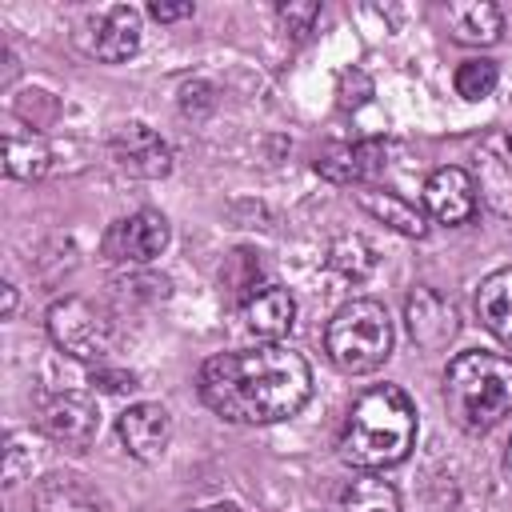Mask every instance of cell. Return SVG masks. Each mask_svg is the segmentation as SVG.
Masks as SVG:
<instances>
[{"label":"cell","mask_w":512,"mask_h":512,"mask_svg":"<svg viewBox=\"0 0 512 512\" xmlns=\"http://www.w3.org/2000/svg\"><path fill=\"white\" fill-rule=\"evenodd\" d=\"M48 336L72 360H104L116 348V320L88 296H64L48 308Z\"/></svg>","instance_id":"obj_5"},{"label":"cell","mask_w":512,"mask_h":512,"mask_svg":"<svg viewBox=\"0 0 512 512\" xmlns=\"http://www.w3.org/2000/svg\"><path fill=\"white\" fill-rule=\"evenodd\" d=\"M324 352L336 368L376 372L392 352V320L376 300H348L324 328Z\"/></svg>","instance_id":"obj_4"},{"label":"cell","mask_w":512,"mask_h":512,"mask_svg":"<svg viewBox=\"0 0 512 512\" xmlns=\"http://www.w3.org/2000/svg\"><path fill=\"white\" fill-rule=\"evenodd\" d=\"M148 12L156 20H184V16H192V4H152Z\"/></svg>","instance_id":"obj_25"},{"label":"cell","mask_w":512,"mask_h":512,"mask_svg":"<svg viewBox=\"0 0 512 512\" xmlns=\"http://www.w3.org/2000/svg\"><path fill=\"white\" fill-rule=\"evenodd\" d=\"M476 184H472V172L464 168H436L424 184V208L436 224H464L472 220L476 212Z\"/></svg>","instance_id":"obj_10"},{"label":"cell","mask_w":512,"mask_h":512,"mask_svg":"<svg viewBox=\"0 0 512 512\" xmlns=\"http://www.w3.org/2000/svg\"><path fill=\"white\" fill-rule=\"evenodd\" d=\"M4 172L12 180H40L48 172V144L40 136H20V132H8L4 136Z\"/></svg>","instance_id":"obj_21"},{"label":"cell","mask_w":512,"mask_h":512,"mask_svg":"<svg viewBox=\"0 0 512 512\" xmlns=\"http://www.w3.org/2000/svg\"><path fill=\"white\" fill-rule=\"evenodd\" d=\"M336 512H400V496H396V488H392L388 480L364 472V476H356V480L340 492Z\"/></svg>","instance_id":"obj_20"},{"label":"cell","mask_w":512,"mask_h":512,"mask_svg":"<svg viewBox=\"0 0 512 512\" xmlns=\"http://www.w3.org/2000/svg\"><path fill=\"white\" fill-rule=\"evenodd\" d=\"M164 248H168V220L152 208H140L104 232V256L116 264H148Z\"/></svg>","instance_id":"obj_6"},{"label":"cell","mask_w":512,"mask_h":512,"mask_svg":"<svg viewBox=\"0 0 512 512\" xmlns=\"http://www.w3.org/2000/svg\"><path fill=\"white\" fill-rule=\"evenodd\" d=\"M40 428L52 444L88 448L100 432V412L84 392H56L40 400Z\"/></svg>","instance_id":"obj_8"},{"label":"cell","mask_w":512,"mask_h":512,"mask_svg":"<svg viewBox=\"0 0 512 512\" xmlns=\"http://www.w3.org/2000/svg\"><path fill=\"white\" fill-rule=\"evenodd\" d=\"M444 408L456 428L484 432L512 412V356L460 352L444 372Z\"/></svg>","instance_id":"obj_3"},{"label":"cell","mask_w":512,"mask_h":512,"mask_svg":"<svg viewBox=\"0 0 512 512\" xmlns=\"http://www.w3.org/2000/svg\"><path fill=\"white\" fill-rule=\"evenodd\" d=\"M276 12H280V20L288 24V32H308V28L320 20V4H316V0H312V4H280Z\"/></svg>","instance_id":"obj_23"},{"label":"cell","mask_w":512,"mask_h":512,"mask_svg":"<svg viewBox=\"0 0 512 512\" xmlns=\"http://www.w3.org/2000/svg\"><path fill=\"white\" fill-rule=\"evenodd\" d=\"M92 380H100V388H108V392H124V388L132 392V388H136V376H132V372L124 376V372H104V368H100V372H92Z\"/></svg>","instance_id":"obj_24"},{"label":"cell","mask_w":512,"mask_h":512,"mask_svg":"<svg viewBox=\"0 0 512 512\" xmlns=\"http://www.w3.org/2000/svg\"><path fill=\"white\" fill-rule=\"evenodd\" d=\"M108 148H112V160L124 172L144 176V180H160L172 168V148L148 124H124V128H116Z\"/></svg>","instance_id":"obj_9"},{"label":"cell","mask_w":512,"mask_h":512,"mask_svg":"<svg viewBox=\"0 0 512 512\" xmlns=\"http://www.w3.org/2000/svg\"><path fill=\"white\" fill-rule=\"evenodd\" d=\"M404 320H408L412 340H416L420 348H428V352L444 348V344L456 336V328H460V316H456L452 300H444L436 288H416V292L408 296Z\"/></svg>","instance_id":"obj_11"},{"label":"cell","mask_w":512,"mask_h":512,"mask_svg":"<svg viewBox=\"0 0 512 512\" xmlns=\"http://www.w3.org/2000/svg\"><path fill=\"white\" fill-rule=\"evenodd\" d=\"M356 200H360L364 212H372L376 220H384V224L396 228L400 236H416V240L428 236V220H424V212H420L416 204H408L404 196H396V192H380V188H360Z\"/></svg>","instance_id":"obj_19"},{"label":"cell","mask_w":512,"mask_h":512,"mask_svg":"<svg viewBox=\"0 0 512 512\" xmlns=\"http://www.w3.org/2000/svg\"><path fill=\"white\" fill-rule=\"evenodd\" d=\"M140 48V12L128 4H112L92 32V56L104 64H120L128 56H136Z\"/></svg>","instance_id":"obj_15"},{"label":"cell","mask_w":512,"mask_h":512,"mask_svg":"<svg viewBox=\"0 0 512 512\" xmlns=\"http://www.w3.org/2000/svg\"><path fill=\"white\" fill-rule=\"evenodd\" d=\"M316 172L332 184H364L376 172V144H332L316 156Z\"/></svg>","instance_id":"obj_18"},{"label":"cell","mask_w":512,"mask_h":512,"mask_svg":"<svg viewBox=\"0 0 512 512\" xmlns=\"http://www.w3.org/2000/svg\"><path fill=\"white\" fill-rule=\"evenodd\" d=\"M496 80H500V72H496L492 60H464V64L456 68V76H452V84H456V92H460L464 100H484V96H492Z\"/></svg>","instance_id":"obj_22"},{"label":"cell","mask_w":512,"mask_h":512,"mask_svg":"<svg viewBox=\"0 0 512 512\" xmlns=\"http://www.w3.org/2000/svg\"><path fill=\"white\" fill-rule=\"evenodd\" d=\"M504 472H508V480H512V440H508V452H504Z\"/></svg>","instance_id":"obj_28"},{"label":"cell","mask_w":512,"mask_h":512,"mask_svg":"<svg viewBox=\"0 0 512 512\" xmlns=\"http://www.w3.org/2000/svg\"><path fill=\"white\" fill-rule=\"evenodd\" d=\"M312 396V368L284 344L220 352L200 368V400L232 424H276Z\"/></svg>","instance_id":"obj_1"},{"label":"cell","mask_w":512,"mask_h":512,"mask_svg":"<svg viewBox=\"0 0 512 512\" xmlns=\"http://www.w3.org/2000/svg\"><path fill=\"white\" fill-rule=\"evenodd\" d=\"M12 312H16V288L8 284V288H4V316H12Z\"/></svg>","instance_id":"obj_26"},{"label":"cell","mask_w":512,"mask_h":512,"mask_svg":"<svg viewBox=\"0 0 512 512\" xmlns=\"http://www.w3.org/2000/svg\"><path fill=\"white\" fill-rule=\"evenodd\" d=\"M476 316L504 348H512V268L484 276L476 292Z\"/></svg>","instance_id":"obj_17"},{"label":"cell","mask_w":512,"mask_h":512,"mask_svg":"<svg viewBox=\"0 0 512 512\" xmlns=\"http://www.w3.org/2000/svg\"><path fill=\"white\" fill-rule=\"evenodd\" d=\"M116 432L136 460H160L172 440V416L164 404H132L120 412Z\"/></svg>","instance_id":"obj_12"},{"label":"cell","mask_w":512,"mask_h":512,"mask_svg":"<svg viewBox=\"0 0 512 512\" xmlns=\"http://www.w3.org/2000/svg\"><path fill=\"white\" fill-rule=\"evenodd\" d=\"M244 324H248L260 340L276 344V340L288 336L292 324H296V300H292V292L280 288V284H264L260 292H252V296L244 300Z\"/></svg>","instance_id":"obj_14"},{"label":"cell","mask_w":512,"mask_h":512,"mask_svg":"<svg viewBox=\"0 0 512 512\" xmlns=\"http://www.w3.org/2000/svg\"><path fill=\"white\" fill-rule=\"evenodd\" d=\"M472 184L488 212L512 220V132H492L480 140Z\"/></svg>","instance_id":"obj_7"},{"label":"cell","mask_w":512,"mask_h":512,"mask_svg":"<svg viewBox=\"0 0 512 512\" xmlns=\"http://www.w3.org/2000/svg\"><path fill=\"white\" fill-rule=\"evenodd\" d=\"M32 512H112V504L80 476L52 472L32 492Z\"/></svg>","instance_id":"obj_13"},{"label":"cell","mask_w":512,"mask_h":512,"mask_svg":"<svg viewBox=\"0 0 512 512\" xmlns=\"http://www.w3.org/2000/svg\"><path fill=\"white\" fill-rule=\"evenodd\" d=\"M444 16L452 28V40L460 44H496L504 32V16L488 0H456L444 8Z\"/></svg>","instance_id":"obj_16"},{"label":"cell","mask_w":512,"mask_h":512,"mask_svg":"<svg viewBox=\"0 0 512 512\" xmlns=\"http://www.w3.org/2000/svg\"><path fill=\"white\" fill-rule=\"evenodd\" d=\"M196 512H240V508H232V504H212V508H196Z\"/></svg>","instance_id":"obj_27"},{"label":"cell","mask_w":512,"mask_h":512,"mask_svg":"<svg viewBox=\"0 0 512 512\" xmlns=\"http://www.w3.org/2000/svg\"><path fill=\"white\" fill-rule=\"evenodd\" d=\"M416 444V408L396 384H376L356 396L340 432L344 464L360 472H384L400 464Z\"/></svg>","instance_id":"obj_2"}]
</instances>
